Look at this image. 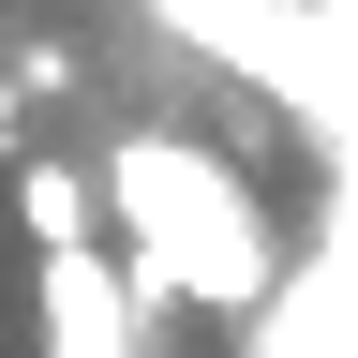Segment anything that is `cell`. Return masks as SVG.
Returning a JSON list of instances; mask_svg holds the SVG:
<instances>
[{
	"label": "cell",
	"instance_id": "1",
	"mask_svg": "<svg viewBox=\"0 0 358 358\" xmlns=\"http://www.w3.org/2000/svg\"><path fill=\"white\" fill-rule=\"evenodd\" d=\"M90 224H120L134 284L150 299H194V313H268L284 299V239H268L254 179L209 150V134H120L105 164H90Z\"/></svg>",
	"mask_w": 358,
	"mask_h": 358
},
{
	"label": "cell",
	"instance_id": "2",
	"mask_svg": "<svg viewBox=\"0 0 358 358\" xmlns=\"http://www.w3.org/2000/svg\"><path fill=\"white\" fill-rule=\"evenodd\" d=\"M164 30H194L209 60H239L254 90H313V120H343V60H329V15H299V0H150Z\"/></svg>",
	"mask_w": 358,
	"mask_h": 358
},
{
	"label": "cell",
	"instance_id": "3",
	"mask_svg": "<svg viewBox=\"0 0 358 358\" xmlns=\"http://www.w3.org/2000/svg\"><path fill=\"white\" fill-rule=\"evenodd\" d=\"M45 358H134V299H120L105 239H60V254H45Z\"/></svg>",
	"mask_w": 358,
	"mask_h": 358
},
{
	"label": "cell",
	"instance_id": "4",
	"mask_svg": "<svg viewBox=\"0 0 358 358\" xmlns=\"http://www.w3.org/2000/svg\"><path fill=\"white\" fill-rule=\"evenodd\" d=\"M15 224H30L45 254H60V239H105V224H90V179H75V164H45V150L15 164Z\"/></svg>",
	"mask_w": 358,
	"mask_h": 358
},
{
	"label": "cell",
	"instance_id": "5",
	"mask_svg": "<svg viewBox=\"0 0 358 358\" xmlns=\"http://www.w3.org/2000/svg\"><path fill=\"white\" fill-rule=\"evenodd\" d=\"M0 134H15V75H0Z\"/></svg>",
	"mask_w": 358,
	"mask_h": 358
}]
</instances>
